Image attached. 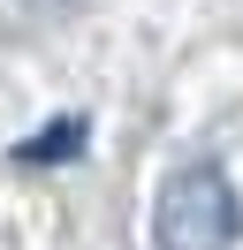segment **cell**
I'll list each match as a JSON object with an SVG mask.
<instances>
[{
    "mask_svg": "<svg viewBox=\"0 0 243 250\" xmlns=\"http://www.w3.org/2000/svg\"><path fill=\"white\" fill-rule=\"evenodd\" d=\"M38 8H61V0H38Z\"/></svg>",
    "mask_w": 243,
    "mask_h": 250,
    "instance_id": "3957f363",
    "label": "cell"
},
{
    "mask_svg": "<svg viewBox=\"0 0 243 250\" xmlns=\"http://www.w3.org/2000/svg\"><path fill=\"white\" fill-rule=\"evenodd\" d=\"M76 144H84V122H53L46 137H30V144H23L15 159H23V167H38V159H69Z\"/></svg>",
    "mask_w": 243,
    "mask_h": 250,
    "instance_id": "7a4b0ae2",
    "label": "cell"
},
{
    "mask_svg": "<svg viewBox=\"0 0 243 250\" xmlns=\"http://www.w3.org/2000/svg\"><path fill=\"white\" fill-rule=\"evenodd\" d=\"M236 235H243V197L213 159H190L160 182V205H152L160 250H236Z\"/></svg>",
    "mask_w": 243,
    "mask_h": 250,
    "instance_id": "6da1fadb",
    "label": "cell"
}]
</instances>
